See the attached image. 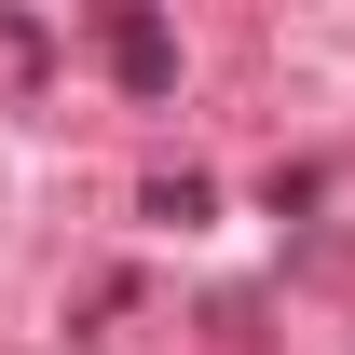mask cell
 <instances>
[{
  "instance_id": "6da1fadb",
  "label": "cell",
  "mask_w": 355,
  "mask_h": 355,
  "mask_svg": "<svg viewBox=\"0 0 355 355\" xmlns=\"http://www.w3.org/2000/svg\"><path fill=\"white\" fill-rule=\"evenodd\" d=\"M96 55H110L137 96H178V42L150 28V14H96Z\"/></svg>"
}]
</instances>
